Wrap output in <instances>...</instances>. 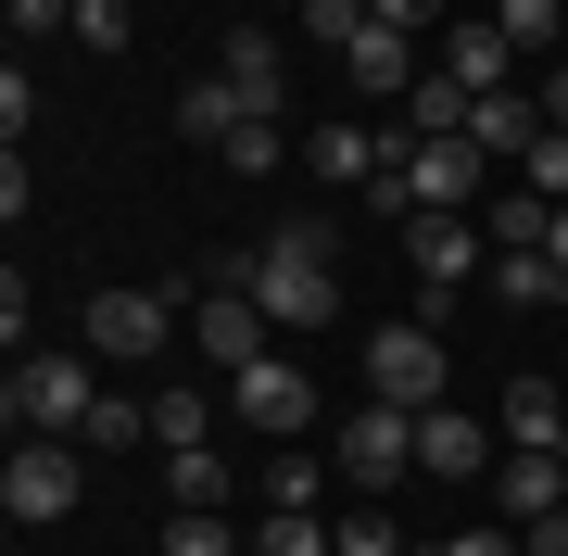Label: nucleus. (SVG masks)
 Instances as JSON below:
<instances>
[{"instance_id":"nucleus-13","label":"nucleus","mask_w":568,"mask_h":556,"mask_svg":"<svg viewBox=\"0 0 568 556\" xmlns=\"http://www.w3.org/2000/svg\"><path fill=\"white\" fill-rule=\"evenodd\" d=\"M215 77H227V102L241 114H278V39H265V26H227V51H215Z\"/></svg>"},{"instance_id":"nucleus-18","label":"nucleus","mask_w":568,"mask_h":556,"mask_svg":"<svg viewBox=\"0 0 568 556\" xmlns=\"http://www.w3.org/2000/svg\"><path fill=\"white\" fill-rule=\"evenodd\" d=\"M152 443H164V455H190V443H215V392H203V380H178V392H152Z\"/></svg>"},{"instance_id":"nucleus-16","label":"nucleus","mask_w":568,"mask_h":556,"mask_svg":"<svg viewBox=\"0 0 568 556\" xmlns=\"http://www.w3.org/2000/svg\"><path fill=\"white\" fill-rule=\"evenodd\" d=\"M480 291H493V304H568V266H556V253H493V266H480Z\"/></svg>"},{"instance_id":"nucleus-9","label":"nucleus","mask_w":568,"mask_h":556,"mask_svg":"<svg viewBox=\"0 0 568 556\" xmlns=\"http://www.w3.org/2000/svg\"><path fill=\"white\" fill-rule=\"evenodd\" d=\"M405 468H417V417L366 392V405L342 417V481H366V494H392V481H405Z\"/></svg>"},{"instance_id":"nucleus-15","label":"nucleus","mask_w":568,"mask_h":556,"mask_svg":"<svg viewBox=\"0 0 568 556\" xmlns=\"http://www.w3.org/2000/svg\"><path fill=\"white\" fill-rule=\"evenodd\" d=\"M493 431H506L518 455H556V431H568V405H556V380H506V405H493Z\"/></svg>"},{"instance_id":"nucleus-25","label":"nucleus","mask_w":568,"mask_h":556,"mask_svg":"<svg viewBox=\"0 0 568 556\" xmlns=\"http://www.w3.org/2000/svg\"><path fill=\"white\" fill-rule=\"evenodd\" d=\"M77 443H89V455H114V443H152V405H126V392H102V405L77 417Z\"/></svg>"},{"instance_id":"nucleus-24","label":"nucleus","mask_w":568,"mask_h":556,"mask_svg":"<svg viewBox=\"0 0 568 556\" xmlns=\"http://www.w3.org/2000/svg\"><path fill=\"white\" fill-rule=\"evenodd\" d=\"M493 26H506L518 63H530V51H556V39H568V0H493Z\"/></svg>"},{"instance_id":"nucleus-12","label":"nucleus","mask_w":568,"mask_h":556,"mask_svg":"<svg viewBox=\"0 0 568 556\" xmlns=\"http://www.w3.org/2000/svg\"><path fill=\"white\" fill-rule=\"evenodd\" d=\"M568 506V455H506V468H493V518H506V532H530V518H556Z\"/></svg>"},{"instance_id":"nucleus-39","label":"nucleus","mask_w":568,"mask_h":556,"mask_svg":"<svg viewBox=\"0 0 568 556\" xmlns=\"http://www.w3.org/2000/svg\"><path fill=\"white\" fill-rule=\"evenodd\" d=\"M556 455H568V431H556Z\"/></svg>"},{"instance_id":"nucleus-6","label":"nucleus","mask_w":568,"mask_h":556,"mask_svg":"<svg viewBox=\"0 0 568 556\" xmlns=\"http://www.w3.org/2000/svg\"><path fill=\"white\" fill-rule=\"evenodd\" d=\"M366 392H379V405H443V330H429V316H392V330H366Z\"/></svg>"},{"instance_id":"nucleus-8","label":"nucleus","mask_w":568,"mask_h":556,"mask_svg":"<svg viewBox=\"0 0 568 556\" xmlns=\"http://www.w3.org/2000/svg\"><path fill=\"white\" fill-rule=\"evenodd\" d=\"M190 330H203V354H215V380H241V367H265V354H278V316L253 304L241 279H215L203 304H190Z\"/></svg>"},{"instance_id":"nucleus-22","label":"nucleus","mask_w":568,"mask_h":556,"mask_svg":"<svg viewBox=\"0 0 568 556\" xmlns=\"http://www.w3.org/2000/svg\"><path fill=\"white\" fill-rule=\"evenodd\" d=\"M164 556H253V544L227 532V506H178L164 518Z\"/></svg>"},{"instance_id":"nucleus-11","label":"nucleus","mask_w":568,"mask_h":556,"mask_svg":"<svg viewBox=\"0 0 568 556\" xmlns=\"http://www.w3.org/2000/svg\"><path fill=\"white\" fill-rule=\"evenodd\" d=\"M417 481H493V431L467 405H417Z\"/></svg>"},{"instance_id":"nucleus-27","label":"nucleus","mask_w":568,"mask_h":556,"mask_svg":"<svg viewBox=\"0 0 568 556\" xmlns=\"http://www.w3.org/2000/svg\"><path fill=\"white\" fill-rule=\"evenodd\" d=\"M366 26H379V13H366V0H304V39H316L328 63H342V51L366 39Z\"/></svg>"},{"instance_id":"nucleus-37","label":"nucleus","mask_w":568,"mask_h":556,"mask_svg":"<svg viewBox=\"0 0 568 556\" xmlns=\"http://www.w3.org/2000/svg\"><path fill=\"white\" fill-rule=\"evenodd\" d=\"M530 102H544V127H568V63H556V77H530Z\"/></svg>"},{"instance_id":"nucleus-35","label":"nucleus","mask_w":568,"mask_h":556,"mask_svg":"<svg viewBox=\"0 0 568 556\" xmlns=\"http://www.w3.org/2000/svg\"><path fill=\"white\" fill-rule=\"evenodd\" d=\"M51 26H77V0H13V39H51Z\"/></svg>"},{"instance_id":"nucleus-5","label":"nucleus","mask_w":568,"mask_h":556,"mask_svg":"<svg viewBox=\"0 0 568 556\" xmlns=\"http://www.w3.org/2000/svg\"><path fill=\"white\" fill-rule=\"evenodd\" d=\"M227 417H241V431H265V443H304L316 431V380H304V354H265V367H241L227 380Z\"/></svg>"},{"instance_id":"nucleus-14","label":"nucleus","mask_w":568,"mask_h":556,"mask_svg":"<svg viewBox=\"0 0 568 556\" xmlns=\"http://www.w3.org/2000/svg\"><path fill=\"white\" fill-rule=\"evenodd\" d=\"M467 140H480V152H493V165H518V152H530V140H544V102H530V77H518V89H493V102H480V114H467Z\"/></svg>"},{"instance_id":"nucleus-31","label":"nucleus","mask_w":568,"mask_h":556,"mask_svg":"<svg viewBox=\"0 0 568 556\" xmlns=\"http://www.w3.org/2000/svg\"><path fill=\"white\" fill-rule=\"evenodd\" d=\"M342 556H405V532H392V506H354V518H342Z\"/></svg>"},{"instance_id":"nucleus-21","label":"nucleus","mask_w":568,"mask_h":556,"mask_svg":"<svg viewBox=\"0 0 568 556\" xmlns=\"http://www.w3.org/2000/svg\"><path fill=\"white\" fill-rule=\"evenodd\" d=\"M467 114H480V102H467L455 77H417L405 89V127H417V140H467Z\"/></svg>"},{"instance_id":"nucleus-34","label":"nucleus","mask_w":568,"mask_h":556,"mask_svg":"<svg viewBox=\"0 0 568 556\" xmlns=\"http://www.w3.org/2000/svg\"><path fill=\"white\" fill-rule=\"evenodd\" d=\"M366 13H379V26H405V39H429V26H443V0H366Z\"/></svg>"},{"instance_id":"nucleus-36","label":"nucleus","mask_w":568,"mask_h":556,"mask_svg":"<svg viewBox=\"0 0 568 556\" xmlns=\"http://www.w3.org/2000/svg\"><path fill=\"white\" fill-rule=\"evenodd\" d=\"M518 544H530V556H568V506H556V518H530Z\"/></svg>"},{"instance_id":"nucleus-19","label":"nucleus","mask_w":568,"mask_h":556,"mask_svg":"<svg viewBox=\"0 0 568 556\" xmlns=\"http://www.w3.org/2000/svg\"><path fill=\"white\" fill-rule=\"evenodd\" d=\"M253 556H342V532H328L316 506H265L253 518Z\"/></svg>"},{"instance_id":"nucleus-38","label":"nucleus","mask_w":568,"mask_h":556,"mask_svg":"<svg viewBox=\"0 0 568 556\" xmlns=\"http://www.w3.org/2000/svg\"><path fill=\"white\" fill-rule=\"evenodd\" d=\"M544 253H556V266H568V203H556V228H544Z\"/></svg>"},{"instance_id":"nucleus-33","label":"nucleus","mask_w":568,"mask_h":556,"mask_svg":"<svg viewBox=\"0 0 568 556\" xmlns=\"http://www.w3.org/2000/svg\"><path fill=\"white\" fill-rule=\"evenodd\" d=\"M77 39L89 51H126V0H77Z\"/></svg>"},{"instance_id":"nucleus-32","label":"nucleus","mask_w":568,"mask_h":556,"mask_svg":"<svg viewBox=\"0 0 568 556\" xmlns=\"http://www.w3.org/2000/svg\"><path fill=\"white\" fill-rule=\"evenodd\" d=\"M429 556H530V544L506 532V518H480V532H443V544H429Z\"/></svg>"},{"instance_id":"nucleus-23","label":"nucleus","mask_w":568,"mask_h":556,"mask_svg":"<svg viewBox=\"0 0 568 556\" xmlns=\"http://www.w3.org/2000/svg\"><path fill=\"white\" fill-rule=\"evenodd\" d=\"M164 494H178V506H227V455H215V443L164 455Z\"/></svg>"},{"instance_id":"nucleus-30","label":"nucleus","mask_w":568,"mask_h":556,"mask_svg":"<svg viewBox=\"0 0 568 556\" xmlns=\"http://www.w3.org/2000/svg\"><path fill=\"white\" fill-rule=\"evenodd\" d=\"M518 190H544V203H568V127H544V140L518 152Z\"/></svg>"},{"instance_id":"nucleus-10","label":"nucleus","mask_w":568,"mask_h":556,"mask_svg":"<svg viewBox=\"0 0 568 556\" xmlns=\"http://www.w3.org/2000/svg\"><path fill=\"white\" fill-rule=\"evenodd\" d=\"M429 77H455L467 89V102H493V89H518V39H506V26H443V51H429Z\"/></svg>"},{"instance_id":"nucleus-7","label":"nucleus","mask_w":568,"mask_h":556,"mask_svg":"<svg viewBox=\"0 0 568 556\" xmlns=\"http://www.w3.org/2000/svg\"><path fill=\"white\" fill-rule=\"evenodd\" d=\"M178 342V291H89V354H114V367H152V354Z\"/></svg>"},{"instance_id":"nucleus-4","label":"nucleus","mask_w":568,"mask_h":556,"mask_svg":"<svg viewBox=\"0 0 568 556\" xmlns=\"http://www.w3.org/2000/svg\"><path fill=\"white\" fill-rule=\"evenodd\" d=\"M405 253H417V316H429V330H443V304H455V291L493 266L480 215H405Z\"/></svg>"},{"instance_id":"nucleus-20","label":"nucleus","mask_w":568,"mask_h":556,"mask_svg":"<svg viewBox=\"0 0 568 556\" xmlns=\"http://www.w3.org/2000/svg\"><path fill=\"white\" fill-rule=\"evenodd\" d=\"M304 165H316V178H354V190H366V178H379V127H316V140H304Z\"/></svg>"},{"instance_id":"nucleus-26","label":"nucleus","mask_w":568,"mask_h":556,"mask_svg":"<svg viewBox=\"0 0 568 556\" xmlns=\"http://www.w3.org/2000/svg\"><path fill=\"white\" fill-rule=\"evenodd\" d=\"M215 152H227V178H278V114H241Z\"/></svg>"},{"instance_id":"nucleus-29","label":"nucleus","mask_w":568,"mask_h":556,"mask_svg":"<svg viewBox=\"0 0 568 556\" xmlns=\"http://www.w3.org/2000/svg\"><path fill=\"white\" fill-rule=\"evenodd\" d=\"M316 481H328L316 455H291V443H278V455H265V481H253V494H265V506H316Z\"/></svg>"},{"instance_id":"nucleus-17","label":"nucleus","mask_w":568,"mask_h":556,"mask_svg":"<svg viewBox=\"0 0 568 556\" xmlns=\"http://www.w3.org/2000/svg\"><path fill=\"white\" fill-rule=\"evenodd\" d=\"M342 77L354 89H417V39H405V26H366V39L342 51Z\"/></svg>"},{"instance_id":"nucleus-28","label":"nucleus","mask_w":568,"mask_h":556,"mask_svg":"<svg viewBox=\"0 0 568 556\" xmlns=\"http://www.w3.org/2000/svg\"><path fill=\"white\" fill-rule=\"evenodd\" d=\"M178 127H190V140H227V127H241V102H227V77H190V89H178Z\"/></svg>"},{"instance_id":"nucleus-1","label":"nucleus","mask_w":568,"mask_h":556,"mask_svg":"<svg viewBox=\"0 0 568 556\" xmlns=\"http://www.w3.org/2000/svg\"><path fill=\"white\" fill-rule=\"evenodd\" d=\"M253 291L265 316H278V330H316L328 304H342V266H328V228L316 215H291V228H265V253H241V266H227Z\"/></svg>"},{"instance_id":"nucleus-2","label":"nucleus","mask_w":568,"mask_h":556,"mask_svg":"<svg viewBox=\"0 0 568 556\" xmlns=\"http://www.w3.org/2000/svg\"><path fill=\"white\" fill-rule=\"evenodd\" d=\"M89 494V443L77 431H13V468H0V506H13V532H51V518H77Z\"/></svg>"},{"instance_id":"nucleus-3","label":"nucleus","mask_w":568,"mask_h":556,"mask_svg":"<svg viewBox=\"0 0 568 556\" xmlns=\"http://www.w3.org/2000/svg\"><path fill=\"white\" fill-rule=\"evenodd\" d=\"M0 405H13V431H77L102 405V354H13Z\"/></svg>"}]
</instances>
